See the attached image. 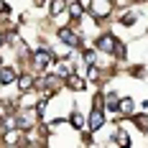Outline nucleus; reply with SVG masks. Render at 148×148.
I'll list each match as a JSON object with an SVG mask.
<instances>
[{
  "instance_id": "4468645a",
  "label": "nucleus",
  "mask_w": 148,
  "mask_h": 148,
  "mask_svg": "<svg viewBox=\"0 0 148 148\" xmlns=\"http://www.w3.org/2000/svg\"><path fill=\"white\" fill-rule=\"evenodd\" d=\"M3 13H5V15L10 13V5H8V3H3V0H0V15H3Z\"/></svg>"
},
{
  "instance_id": "39448f33",
  "label": "nucleus",
  "mask_w": 148,
  "mask_h": 148,
  "mask_svg": "<svg viewBox=\"0 0 148 148\" xmlns=\"http://www.w3.org/2000/svg\"><path fill=\"white\" fill-rule=\"evenodd\" d=\"M59 38L64 41V44H69V46H79V38H77L69 28H61V31H59Z\"/></svg>"
},
{
  "instance_id": "423d86ee",
  "label": "nucleus",
  "mask_w": 148,
  "mask_h": 148,
  "mask_svg": "<svg viewBox=\"0 0 148 148\" xmlns=\"http://www.w3.org/2000/svg\"><path fill=\"white\" fill-rule=\"evenodd\" d=\"M66 87H72L74 92H79V89H84V79L77 77V74H69V77H66Z\"/></svg>"
},
{
  "instance_id": "ddd939ff",
  "label": "nucleus",
  "mask_w": 148,
  "mask_h": 148,
  "mask_svg": "<svg viewBox=\"0 0 148 148\" xmlns=\"http://www.w3.org/2000/svg\"><path fill=\"white\" fill-rule=\"evenodd\" d=\"M72 125H74V128H82V125H84V118H82V112H74V115H72Z\"/></svg>"
},
{
  "instance_id": "2eb2a0df",
  "label": "nucleus",
  "mask_w": 148,
  "mask_h": 148,
  "mask_svg": "<svg viewBox=\"0 0 148 148\" xmlns=\"http://www.w3.org/2000/svg\"><path fill=\"white\" fill-rule=\"evenodd\" d=\"M0 44H3V31H0Z\"/></svg>"
},
{
  "instance_id": "20e7f679",
  "label": "nucleus",
  "mask_w": 148,
  "mask_h": 148,
  "mask_svg": "<svg viewBox=\"0 0 148 148\" xmlns=\"http://www.w3.org/2000/svg\"><path fill=\"white\" fill-rule=\"evenodd\" d=\"M102 123H105V112H102V107H100V102H97L95 112H92V118H89V130H100Z\"/></svg>"
},
{
  "instance_id": "f03ea898",
  "label": "nucleus",
  "mask_w": 148,
  "mask_h": 148,
  "mask_svg": "<svg viewBox=\"0 0 148 148\" xmlns=\"http://www.w3.org/2000/svg\"><path fill=\"white\" fill-rule=\"evenodd\" d=\"M110 10H112V3H110V0H92V8H89V13L95 15V18H105Z\"/></svg>"
},
{
  "instance_id": "6e6552de",
  "label": "nucleus",
  "mask_w": 148,
  "mask_h": 148,
  "mask_svg": "<svg viewBox=\"0 0 148 148\" xmlns=\"http://www.w3.org/2000/svg\"><path fill=\"white\" fill-rule=\"evenodd\" d=\"M118 112H123V115H133V100H120L118 102Z\"/></svg>"
},
{
  "instance_id": "f257e3e1",
  "label": "nucleus",
  "mask_w": 148,
  "mask_h": 148,
  "mask_svg": "<svg viewBox=\"0 0 148 148\" xmlns=\"http://www.w3.org/2000/svg\"><path fill=\"white\" fill-rule=\"evenodd\" d=\"M33 61H36V69L46 72V69L54 64V54H51L49 49H38V51H36V56H33Z\"/></svg>"
},
{
  "instance_id": "9d476101",
  "label": "nucleus",
  "mask_w": 148,
  "mask_h": 148,
  "mask_svg": "<svg viewBox=\"0 0 148 148\" xmlns=\"http://www.w3.org/2000/svg\"><path fill=\"white\" fill-rule=\"evenodd\" d=\"M135 123H138L140 130H146V133H148V115H135Z\"/></svg>"
},
{
  "instance_id": "1a4fd4ad",
  "label": "nucleus",
  "mask_w": 148,
  "mask_h": 148,
  "mask_svg": "<svg viewBox=\"0 0 148 148\" xmlns=\"http://www.w3.org/2000/svg\"><path fill=\"white\" fill-rule=\"evenodd\" d=\"M18 87L23 89V92H26V89H31V87H33V77H28V74H23V77L18 79Z\"/></svg>"
},
{
  "instance_id": "9b49d317",
  "label": "nucleus",
  "mask_w": 148,
  "mask_h": 148,
  "mask_svg": "<svg viewBox=\"0 0 148 148\" xmlns=\"http://www.w3.org/2000/svg\"><path fill=\"white\" fill-rule=\"evenodd\" d=\"M61 10H64V0H54L51 3V15H59Z\"/></svg>"
},
{
  "instance_id": "f8f14e48",
  "label": "nucleus",
  "mask_w": 148,
  "mask_h": 148,
  "mask_svg": "<svg viewBox=\"0 0 148 148\" xmlns=\"http://www.w3.org/2000/svg\"><path fill=\"white\" fill-rule=\"evenodd\" d=\"M69 13H72V18H82V5L79 3H72L69 5Z\"/></svg>"
},
{
  "instance_id": "0eeeda50",
  "label": "nucleus",
  "mask_w": 148,
  "mask_h": 148,
  "mask_svg": "<svg viewBox=\"0 0 148 148\" xmlns=\"http://www.w3.org/2000/svg\"><path fill=\"white\" fill-rule=\"evenodd\" d=\"M13 79H15V69H10V66L0 69V82H3V84H8V82H13Z\"/></svg>"
},
{
  "instance_id": "7ed1b4c3",
  "label": "nucleus",
  "mask_w": 148,
  "mask_h": 148,
  "mask_svg": "<svg viewBox=\"0 0 148 148\" xmlns=\"http://www.w3.org/2000/svg\"><path fill=\"white\" fill-rule=\"evenodd\" d=\"M118 46L120 44L112 38V36H100V38H97V51H102V54H115Z\"/></svg>"
}]
</instances>
